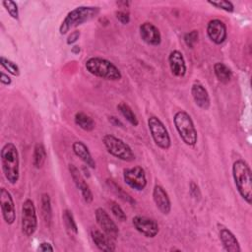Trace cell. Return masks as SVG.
I'll return each mask as SVG.
<instances>
[{
	"label": "cell",
	"instance_id": "cell-3",
	"mask_svg": "<svg viewBox=\"0 0 252 252\" xmlns=\"http://www.w3.org/2000/svg\"><path fill=\"white\" fill-rule=\"evenodd\" d=\"M98 13L99 8L95 6H80L71 10L59 27L60 34H66L72 28L89 22L98 15Z\"/></svg>",
	"mask_w": 252,
	"mask_h": 252
},
{
	"label": "cell",
	"instance_id": "cell-2",
	"mask_svg": "<svg viewBox=\"0 0 252 252\" xmlns=\"http://www.w3.org/2000/svg\"><path fill=\"white\" fill-rule=\"evenodd\" d=\"M1 164L5 178L11 184H16L20 177V158L17 147L9 142L1 150Z\"/></svg>",
	"mask_w": 252,
	"mask_h": 252
},
{
	"label": "cell",
	"instance_id": "cell-18",
	"mask_svg": "<svg viewBox=\"0 0 252 252\" xmlns=\"http://www.w3.org/2000/svg\"><path fill=\"white\" fill-rule=\"evenodd\" d=\"M91 237L95 246L101 251L111 252L115 250V245L113 243V239H111L108 235H106L103 231H100L96 228L91 229Z\"/></svg>",
	"mask_w": 252,
	"mask_h": 252
},
{
	"label": "cell",
	"instance_id": "cell-31",
	"mask_svg": "<svg viewBox=\"0 0 252 252\" xmlns=\"http://www.w3.org/2000/svg\"><path fill=\"white\" fill-rule=\"evenodd\" d=\"M208 3L218 9L223 10L225 12L231 13L234 11V6L230 1H226V0H220V1H208Z\"/></svg>",
	"mask_w": 252,
	"mask_h": 252
},
{
	"label": "cell",
	"instance_id": "cell-19",
	"mask_svg": "<svg viewBox=\"0 0 252 252\" xmlns=\"http://www.w3.org/2000/svg\"><path fill=\"white\" fill-rule=\"evenodd\" d=\"M191 94L195 103L202 109L207 110L210 107L211 99L208 91L201 84H193L191 87Z\"/></svg>",
	"mask_w": 252,
	"mask_h": 252
},
{
	"label": "cell",
	"instance_id": "cell-13",
	"mask_svg": "<svg viewBox=\"0 0 252 252\" xmlns=\"http://www.w3.org/2000/svg\"><path fill=\"white\" fill-rule=\"evenodd\" d=\"M207 34L215 44H221L227 36L225 24L219 19L211 20L207 25Z\"/></svg>",
	"mask_w": 252,
	"mask_h": 252
},
{
	"label": "cell",
	"instance_id": "cell-32",
	"mask_svg": "<svg viewBox=\"0 0 252 252\" xmlns=\"http://www.w3.org/2000/svg\"><path fill=\"white\" fill-rule=\"evenodd\" d=\"M110 211L113 214V216L119 220V221H125L127 220V216L124 213V211L122 210V208L116 203L111 201L110 202Z\"/></svg>",
	"mask_w": 252,
	"mask_h": 252
},
{
	"label": "cell",
	"instance_id": "cell-23",
	"mask_svg": "<svg viewBox=\"0 0 252 252\" xmlns=\"http://www.w3.org/2000/svg\"><path fill=\"white\" fill-rule=\"evenodd\" d=\"M74 120H75V123L81 129H83L84 131H87V132L93 131L94 129V127H95V123L93 120V118L91 116H89L88 114H86L84 112H81V111L77 112L75 114Z\"/></svg>",
	"mask_w": 252,
	"mask_h": 252
},
{
	"label": "cell",
	"instance_id": "cell-27",
	"mask_svg": "<svg viewBox=\"0 0 252 252\" xmlns=\"http://www.w3.org/2000/svg\"><path fill=\"white\" fill-rule=\"evenodd\" d=\"M62 218H63V221L65 223V226L68 230H70L71 232L77 234L78 233V226L77 223L75 221V219L71 213V211L69 210H64L63 214H62Z\"/></svg>",
	"mask_w": 252,
	"mask_h": 252
},
{
	"label": "cell",
	"instance_id": "cell-33",
	"mask_svg": "<svg viewBox=\"0 0 252 252\" xmlns=\"http://www.w3.org/2000/svg\"><path fill=\"white\" fill-rule=\"evenodd\" d=\"M198 38H199V32H198V31H196V30H193V31H191V32H187V33H185V34H184V37H183L185 44H186L188 47H190V48H193V47H194V45H195V44L197 43V41H198Z\"/></svg>",
	"mask_w": 252,
	"mask_h": 252
},
{
	"label": "cell",
	"instance_id": "cell-14",
	"mask_svg": "<svg viewBox=\"0 0 252 252\" xmlns=\"http://www.w3.org/2000/svg\"><path fill=\"white\" fill-rule=\"evenodd\" d=\"M69 171H70V174L72 176V179H73L75 185L80 190V192L82 194V197L85 200V202L87 204L92 203L93 199H94L93 193H92L88 183L86 182L85 178L81 174L80 170L74 164H69Z\"/></svg>",
	"mask_w": 252,
	"mask_h": 252
},
{
	"label": "cell",
	"instance_id": "cell-24",
	"mask_svg": "<svg viewBox=\"0 0 252 252\" xmlns=\"http://www.w3.org/2000/svg\"><path fill=\"white\" fill-rule=\"evenodd\" d=\"M46 160V151L41 143L35 144L33 148L32 163L35 168H41Z\"/></svg>",
	"mask_w": 252,
	"mask_h": 252
},
{
	"label": "cell",
	"instance_id": "cell-12",
	"mask_svg": "<svg viewBox=\"0 0 252 252\" xmlns=\"http://www.w3.org/2000/svg\"><path fill=\"white\" fill-rule=\"evenodd\" d=\"M0 206L2 217L7 224H13L16 220V209L11 193L5 189H0Z\"/></svg>",
	"mask_w": 252,
	"mask_h": 252
},
{
	"label": "cell",
	"instance_id": "cell-25",
	"mask_svg": "<svg viewBox=\"0 0 252 252\" xmlns=\"http://www.w3.org/2000/svg\"><path fill=\"white\" fill-rule=\"evenodd\" d=\"M117 109L119 110V112L122 114V116L133 126H138L139 121L138 118L136 116V114L134 113V111L132 110V108L126 104L125 102H120L117 105Z\"/></svg>",
	"mask_w": 252,
	"mask_h": 252
},
{
	"label": "cell",
	"instance_id": "cell-39",
	"mask_svg": "<svg viewBox=\"0 0 252 252\" xmlns=\"http://www.w3.org/2000/svg\"><path fill=\"white\" fill-rule=\"evenodd\" d=\"M109 122L112 124V125H114V126H119V127H122L123 126V123L117 118V117H115V116H110L109 117Z\"/></svg>",
	"mask_w": 252,
	"mask_h": 252
},
{
	"label": "cell",
	"instance_id": "cell-7",
	"mask_svg": "<svg viewBox=\"0 0 252 252\" xmlns=\"http://www.w3.org/2000/svg\"><path fill=\"white\" fill-rule=\"evenodd\" d=\"M148 127L155 144L162 150H168L171 146V140L162 121L157 116H150L148 118Z\"/></svg>",
	"mask_w": 252,
	"mask_h": 252
},
{
	"label": "cell",
	"instance_id": "cell-21",
	"mask_svg": "<svg viewBox=\"0 0 252 252\" xmlns=\"http://www.w3.org/2000/svg\"><path fill=\"white\" fill-rule=\"evenodd\" d=\"M72 149H73L74 154L78 158H80L87 166H89L91 168H95V161L93 158L88 147L83 142L75 141L72 144Z\"/></svg>",
	"mask_w": 252,
	"mask_h": 252
},
{
	"label": "cell",
	"instance_id": "cell-9",
	"mask_svg": "<svg viewBox=\"0 0 252 252\" xmlns=\"http://www.w3.org/2000/svg\"><path fill=\"white\" fill-rule=\"evenodd\" d=\"M123 179L125 183L134 190L142 191L147 186V177L142 166L136 165L123 170Z\"/></svg>",
	"mask_w": 252,
	"mask_h": 252
},
{
	"label": "cell",
	"instance_id": "cell-22",
	"mask_svg": "<svg viewBox=\"0 0 252 252\" xmlns=\"http://www.w3.org/2000/svg\"><path fill=\"white\" fill-rule=\"evenodd\" d=\"M214 73L217 77V79L223 84H227L232 77L231 70L221 62H217L214 65Z\"/></svg>",
	"mask_w": 252,
	"mask_h": 252
},
{
	"label": "cell",
	"instance_id": "cell-38",
	"mask_svg": "<svg viewBox=\"0 0 252 252\" xmlns=\"http://www.w3.org/2000/svg\"><path fill=\"white\" fill-rule=\"evenodd\" d=\"M0 81L3 85H6V86L11 85V83H12L11 78L7 74H5L4 72H1V74H0Z\"/></svg>",
	"mask_w": 252,
	"mask_h": 252
},
{
	"label": "cell",
	"instance_id": "cell-4",
	"mask_svg": "<svg viewBox=\"0 0 252 252\" xmlns=\"http://www.w3.org/2000/svg\"><path fill=\"white\" fill-rule=\"evenodd\" d=\"M87 71L98 78L109 81H118L122 78L120 70L109 60L101 57H91L86 63Z\"/></svg>",
	"mask_w": 252,
	"mask_h": 252
},
{
	"label": "cell",
	"instance_id": "cell-30",
	"mask_svg": "<svg viewBox=\"0 0 252 252\" xmlns=\"http://www.w3.org/2000/svg\"><path fill=\"white\" fill-rule=\"evenodd\" d=\"M2 5L4 6V8L8 12V14L13 19H16V20L19 19V9H18V5L16 4V2H14L12 0H5V1H2Z\"/></svg>",
	"mask_w": 252,
	"mask_h": 252
},
{
	"label": "cell",
	"instance_id": "cell-6",
	"mask_svg": "<svg viewBox=\"0 0 252 252\" xmlns=\"http://www.w3.org/2000/svg\"><path fill=\"white\" fill-rule=\"evenodd\" d=\"M102 143L106 151L116 158L127 162L133 161L135 159V155L131 147L123 140L115 137L114 135H104L102 138Z\"/></svg>",
	"mask_w": 252,
	"mask_h": 252
},
{
	"label": "cell",
	"instance_id": "cell-1",
	"mask_svg": "<svg viewBox=\"0 0 252 252\" xmlns=\"http://www.w3.org/2000/svg\"><path fill=\"white\" fill-rule=\"evenodd\" d=\"M232 176L239 195L247 203H252V176L248 163L243 159H236L232 164Z\"/></svg>",
	"mask_w": 252,
	"mask_h": 252
},
{
	"label": "cell",
	"instance_id": "cell-28",
	"mask_svg": "<svg viewBox=\"0 0 252 252\" xmlns=\"http://www.w3.org/2000/svg\"><path fill=\"white\" fill-rule=\"evenodd\" d=\"M0 64L6 71H8L13 76H19L20 75L19 66L16 63H14L13 61H11L10 59L5 58L4 56H1L0 57Z\"/></svg>",
	"mask_w": 252,
	"mask_h": 252
},
{
	"label": "cell",
	"instance_id": "cell-11",
	"mask_svg": "<svg viewBox=\"0 0 252 252\" xmlns=\"http://www.w3.org/2000/svg\"><path fill=\"white\" fill-rule=\"evenodd\" d=\"M94 217L97 224L102 229V231L111 239L115 240L119 235V229L116 223L108 215V213L102 208H97L94 212Z\"/></svg>",
	"mask_w": 252,
	"mask_h": 252
},
{
	"label": "cell",
	"instance_id": "cell-5",
	"mask_svg": "<svg viewBox=\"0 0 252 252\" xmlns=\"http://www.w3.org/2000/svg\"><path fill=\"white\" fill-rule=\"evenodd\" d=\"M173 123L184 144L190 147L195 146L198 141V134L191 116L186 111L179 110L173 116Z\"/></svg>",
	"mask_w": 252,
	"mask_h": 252
},
{
	"label": "cell",
	"instance_id": "cell-35",
	"mask_svg": "<svg viewBox=\"0 0 252 252\" xmlns=\"http://www.w3.org/2000/svg\"><path fill=\"white\" fill-rule=\"evenodd\" d=\"M116 18H117V20H118L121 24H123V25H126V24H128V23L130 22L129 13H127V12H125V11H122V10L116 12Z\"/></svg>",
	"mask_w": 252,
	"mask_h": 252
},
{
	"label": "cell",
	"instance_id": "cell-40",
	"mask_svg": "<svg viewBox=\"0 0 252 252\" xmlns=\"http://www.w3.org/2000/svg\"><path fill=\"white\" fill-rule=\"evenodd\" d=\"M72 52H73V53H75V54L79 53V52H80V46H78V45L73 46V47H72Z\"/></svg>",
	"mask_w": 252,
	"mask_h": 252
},
{
	"label": "cell",
	"instance_id": "cell-34",
	"mask_svg": "<svg viewBox=\"0 0 252 252\" xmlns=\"http://www.w3.org/2000/svg\"><path fill=\"white\" fill-rule=\"evenodd\" d=\"M189 192H190V195H191L195 200H200V198H201V191H200L199 186H198L194 181H191V182H190V185H189Z\"/></svg>",
	"mask_w": 252,
	"mask_h": 252
},
{
	"label": "cell",
	"instance_id": "cell-17",
	"mask_svg": "<svg viewBox=\"0 0 252 252\" xmlns=\"http://www.w3.org/2000/svg\"><path fill=\"white\" fill-rule=\"evenodd\" d=\"M168 64L171 73L176 77H183L186 74V63L179 50H173L168 55Z\"/></svg>",
	"mask_w": 252,
	"mask_h": 252
},
{
	"label": "cell",
	"instance_id": "cell-37",
	"mask_svg": "<svg viewBox=\"0 0 252 252\" xmlns=\"http://www.w3.org/2000/svg\"><path fill=\"white\" fill-rule=\"evenodd\" d=\"M38 250L39 251H54V248L52 247V245L48 242H41L38 246Z\"/></svg>",
	"mask_w": 252,
	"mask_h": 252
},
{
	"label": "cell",
	"instance_id": "cell-15",
	"mask_svg": "<svg viewBox=\"0 0 252 252\" xmlns=\"http://www.w3.org/2000/svg\"><path fill=\"white\" fill-rule=\"evenodd\" d=\"M140 36L149 45H159L161 42V34L159 30L152 23L146 22L140 26Z\"/></svg>",
	"mask_w": 252,
	"mask_h": 252
},
{
	"label": "cell",
	"instance_id": "cell-36",
	"mask_svg": "<svg viewBox=\"0 0 252 252\" xmlns=\"http://www.w3.org/2000/svg\"><path fill=\"white\" fill-rule=\"evenodd\" d=\"M80 37V32L79 31H74L71 32V34L67 38V44H73L76 42Z\"/></svg>",
	"mask_w": 252,
	"mask_h": 252
},
{
	"label": "cell",
	"instance_id": "cell-20",
	"mask_svg": "<svg viewBox=\"0 0 252 252\" xmlns=\"http://www.w3.org/2000/svg\"><path fill=\"white\" fill-rule=\"evenodd\" d=\"M219 237L223 248L228 252H240L241 248L235 235L226 227H221L219 230Z\"/></svg>",
	"mask_w": 252,
	"mask_h": 252
},
{
	"label": "cell",
	"instance_id": "cell-26",
	"mask_svg": "<svg viewBox=\"0 0 252 252\" xmlns=\"http://www.w3.org/2000/svg\"><path fill=\"white\" fill-rule=\"evenodd\" d=\"M41 203V213L43 220L47 224L50 223L51 221V216H52V211H51V202H50V197L47 193H43L41 195L40 199Z\"/></svg>",
	"mask_w": 252,
	"mask_h": 252
},
{
	"label": "cell",
	"instance_id": "cell-16",
	"mask_svg": "<svg viewBox=\"0 0 252 252\" xmlns=\"http://www.w3.org/2000/svg\"><path fill=\"white\" fill-rule=\"evenodd\" d=\"M153 199L157 208L163 215H168L171 211V202L165 189L160 185H156L153 189Z\"/></svg>",
	"mask_w": 252,
	"mask_h": 252
},
{
	"label": "cell",
	"instance_id": "cell-8",
	"mask_svg": "<svg viewBox=\"0 0 252 252\" xmlns=\"http://www.w3.org/2000/svg\"><path fill=\"white\" fill-rule=\"evenodd\" d=\"M22 231L27 236H32L37 228V217L33 202L31 199L24 201L21 216Z\"/></svg>",
	"mask_w": 252,
	"mask_h": 252
},
{
	"label": "cell",
	"instance_id": "cell-29",
	"mask_svg": "<svg viewBox=\"0 0 252 252\" xmlns=\"http://www.w3.org/2000/svg\"><path fill=\"white\" fill-rule=\"evenodd\" d=\"M107 183H108L109 187L113 190V192H114L116 195H118V197H120V198L123 199L124 201L129 202V203H131V204L135 203V201L132 199V197H131L128 193H126V192H125L119 185H117L115 182H113L112 180H107Z\"/></svg>",
	"mask_w": 252,
	"mask_h": 252
},
{
	"label": "cell",
	"instance_id": "cell-10",
	"mask_svg": "<svg viewBox=\"0 0 252 252\" xmlns=\"http://www.w3.org/2000/svg\"><path fill=\"white\" fill-rule=\"evenodd\" d=\"M132 223L137 231L148 238L156 237L159 231L158 222L154 219L148 217L135 216L132 219Z\"/></svg>",
	"mask_w": 252,
	"mask_h": 252
}]
</instances>
